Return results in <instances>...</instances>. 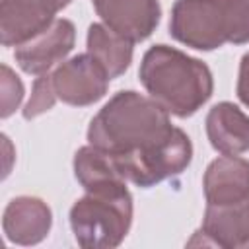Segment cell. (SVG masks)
<instances>
[{
    "instance_id": "18",
    "label": "cell",
    "mask_w": 249,
    "mask_h": 249,
    "mask_svg": "<svg viewBox=\"0 0 249 249\" xmlns=\"http://www.w3.org/2000/svg\"><path fill=\"white\" fill-rule=\"evenodd\" d=\"M235 91H237L239 101H241L245 107H249V51L241 56L239 72H237V86H235Z\"/></svg>"
},
{
    "instance_id": "3",
    "label": "cell",
    "mask_w": 249,
    "mask_h": 249,
    "mask_svg": "<svg viewBox=\"0 0 249 249\" xmlns=\"http://www.w3.org/2000/svg\"><path fill=\"white\" fill-rule=\"evenodd\" d=\"M169 35L196 51L249 43V0H175Z\"/></svg>"
},
{
    "instance_id": "5",
    "label": "cell",
    "mask_w": 249,
    "mask_h": 249,
    "mask_svg": "<svg viewBox=\"0 0 249 249\" xmlns=\"http://www.w3.org/2000/svg\"><path fill=\"white\" fill-rule=\"evenodd\" d=\"M113 160L121 175L126 179V183H132L140 189H150L165 179L183 173L191 165L193 144L191 138L185 134V130L175 126L161 144L140 154L113 158Z\"/></svg>"
},
{
    "instance_id": "13",
    "label": "cell",
    "mask_w": 249,
    "mask_h": 249,
    "mask_svg": "<svg viewBox=\"0 0 249 249\" xmlns=\"http://www.w3.org/2000/svg\"><path fill=\"white\" fill-rule=\"evenodd\" d=\"M206 136L210 146L226 156L249 150V117L233 103L220 101L206 115Z\"/></svg>"
},
{
    "instance_id": "19",
    "label": "cell",
    "mask_w": 249,
    "mask_h": 249,
    "mask_svg": "<svg viewBox=\"0 0 249 249\" xmlns=\"http://www.w3.org/2000/svg\"><path fill=\"white\" fill-rule=\"evenodd\" d=\"M70 2H72V0H56V4H58V8H60V10H62V8H66Z\"/></svg>"
},
{
    "instance_id": "11",
    "label": "cell",
    "mask_w": 249,
    "mask_h": 249,
    "mask_svg": "<svg viewBox=\"0 0 249 249\" xmlns=\"http://www.w3.org/2000/svg\"><path fill=\"white\" fill-rule=\"evenodd\" d=\"M53 226V212L49 204L39 196H16L2 214V230L10 243L37 245L41 243Z\"/></svg>"
},
{
    "instance_id": "15",
    "label": "cell",
    "mask_w": 249,
    "mask_h": 249,
    "mask_svg": "<svg viewBox=\"0 0 249 249\" xmlns=\"http://www.w3.org/2000/svg\"><path fill=\"white\" fill-rule=\"evenodd\" d=\"M74 177L84 191H103L126 185L115 160L97 146H82L74 154Z\"/></svg>"
},
{
    "instance_id": "17",
    "label": "cell",
    "mask_w": 249,
    "mask_h": 249,
    "mask_svg": "<svg viewBox=\"0 0 249 249\" xmlns=\"http://www.w3.org/2000/svg\"><path fill=\"white\" fill-rule=\"evenodd\" d=\"M0 89H2V107H0V117L8 119L10 115H14V111L19 107L21 99H23V82L19 80V76L8 66L2 64L0 68Z\"/></svg>"
},
{
    "instance_id": "12",
    "label": "cell",
    "mask_w": 249,
    "mask_h": 249,
    "mask_svg": "<svg viewBox=\"0 0 249 249\" xmlns=\"http://www.w3.org/2000/svg\"><path fill=\"white\" fill-rule=\"evenodd\" d=\"M206 204H233L249 198V160L226 156L212 160L202 177Z\"/></svg>"
},
{
    "instance_id": "6",
    "label": "cell",
    "mask_w": 249,
    "mask_h": 249,
    "mask_svg": "<svg viewBox=\"0 0 249 249\" xmlns=\"http://www.w3.org/2000/svg\"><path fill=\"white\" fill-rule=\"evenodd\" d=\"M109 76L103 66L89 54L82 53L64 60L53 72L56 95L72 107H88L97 103L109 89Z\"/></svg>"
},
{
    "instance_id": "1",
    "label": "cell",
    "mask_w": 249,
    "mask_h": 249,
    "mask_svg": "<svg viewBox=\"0 0 249 249\" xmlns=\"http://www.w3.org/2000/svg\"><path fill=\"white\" fill-rule=\"evenodd\" d=\"M169 113L134 89L115 93L89 121L88 142L113 158L132 156L161 144L173 130Z\"/></svg>"
},
{
    "instance_id": "8",
    "label": "cell",
    "mask_w": 249,
    "mask_h": 249,
    "mask_svg": "<svg viewBox=\"0 0 249 249\" xmlns=\"http://www.w3.org/2000/svg\"><path fill=\"white\" fill-rule=\"evenodd\" d=\"M91 4L103 25L132 43L146 41L161 18L158 0H91Z\"/></svg>"
},
{
    "instance_id": "14",
    "label": "cell",
    "mask_w": 249,
    "mask_h": 249,
    "mask_svg": "<svg viewBox=\"0 0 249 249\" xmlns=\"http://www.w3.org/2000/svg\"><path fill=\"white\" fill-rule=\"evenodd\" d=\"M132 45V41L117 35L103 23H91L88 27L86 49L103 66L111 80L123 76L128 70L134 53Z\"/></svg>"
},
{
    "instance_id": "7",
    "label": "cell",
    "mask_w": 249,
    "mask_h": 249,
    "mask_svg": "<svg viewBox=\"0 0 249 249\" xmlns=\"http://www.w3.org/2000/svg\"><path fill=\"white\" fill-rule=\"evenodd\" d=\"M76 45V27L66 18H56L45 31L16 47L14 58L18 66L31 76L47 74L70 54Z\"/></svg>"
},
{
    "instance_id": "4",
    "label": "cell",
    "mask_w": 249,
    "mask_h": 249,
    "mask_svg": "<svg viewBox=\"0 0 249 249\" xmlns=\"http://www.w3.org/2000/svg\"><path fill=\"white\" fill-rule=\"evenodd\" d=\"M132 195L126 185H121L103 191H86L72 204L68 220L80 247L113 249L124 241L132 226Z\"/></svg>"
},
{
    "instance_id": "16",
    "label": "cell",
    "mask_w": 249,
    "mask_h": 249,
    "mask_svg": "<svg viewBox=\"0 0 249 249\" xmlns=\"http://www.w3.org/2000/svg\"><path fill=\"white\" fill-rule=\"evenodd\" d=\"M58 95L54 89V82H53V74H41L39 78H35L33 88H31V97L27 99L25 107L21 109V115L25 121L37 119L43 113L51 111L56 103Z\"/></svg>"
},
{
    "instance_id": "9",
    "label": "cell",
    "mask_w": 249,
    "mask_h": 249,
    "mask_svg": "<svg viewBox=\"0 0 249 249\" xmlns=\"http://www.w3.org/2000/svg\"><path fill=\"white\" fill-rule=\"evenodd\" d=\"M56 0H0V39L4 47H19L45 31L56 18Z\"/></svg>"
},
{
    "instance_id": "2",
    "label": "cell",
    "mask_w": 249,
    "mask_h": 249,
    "mask_svg": "<svg viewBox=\"0 0 249 249\" xmlns=\"http://www.w3.org/2000/svg\"><path fill=\"white\" fill-rule=\"evenodd\" d=\"M138 76L148 95L179 119L193 117L214 91L210 68L167 45H154L144 53Z\"/></svg>"
},
{
    "instance_id": "10",
    "label": "cell",
    "mask_w": 249,
    "mask_h": 249,
    "mask_svg": "<svg viewBox=\"0 0 249 249\" xmlns=\"http://www.w3.org/2000/svg\"><path fill=\"white\" fill-rule=\"evenodd\" d=\"M196 243L218 245L226 249L249 247V198L233 204H206Z\"/></svg>"
}]
</instances>
